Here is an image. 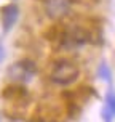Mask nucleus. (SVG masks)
<instances>
[{
  "instance_id": "nucleus-1",
  "label": "nucleus",
  "mask_w": 115,
  "mask_h": 122,
  "mask_svg": "<svg viewBox=\"0 0 115 122\" xmlns=\"http://www.w3.org/2000/svg\"><path fill=\"white\" fill-rule=\"evenodd\" d=\"M78 66L72 60H58L50 71V80L56 85H70L78 79Z\"/></svg>"
},
{
  "instance_id": "nucleus-7",
  "label": "nucleus",
  "mask_w": 115,
  "mask_h": 122,
  "mask_svg": "<svg viewBox=\"0 0 115 122\" xmlns=\"http://www.w3.org/2000/svg\"><path fill=\"white\" fill-rule=\"evenodd\" d=\"M66 26L64 23H61V21H58V23H53V24H50L46 29H43L42 36L45 40H48V42H59L61 37H62V34H64V30H66Z\"/></svg>"
},
{
  "instance_id": "nucleus-6",
  "label": "nucleus",
  "mask_w": 115,
  "mask_h": 122,
  "mask_svg": "<svg viewBox=\"0 0 115 122\" xmlns=\"http://www.w3.org/2000/svg\"><path fill=\"white\" fill-rule=\"evenodd\" d=\"M2 98L6 101H13V103H21V101H27L29 100V92L23 84H10L5 85L2 90Z\"/></svg>"
},
{
  "instance_id": "nucleus-10",
  "label": "nucleus",
  "mask_w": 115,
  "mask_h": 122,
  "mask_svg": "<svg viewBox=\"0 0 115 122\" xmlns=\"http://www.w3.org/2000/svg\"><path fill=\"white\" fill-rule=\"evenodd\" d=\"M101 117H102V121H104V122H112V121L115 119L114 114H112V112H110V111L107 109L106 106H104L102 111H101Z\"/></svg>"
},
{
  "instance_id": "nucleus-4",
  "label": "nucleus",
  "mask_w": 115,
  "mask_h": 122,
  "mask_svg": "<svg viewBox=\"0 0 115 122\" xmlns=\"http://www.w3.org/2000/svg\"><path fill=\"white\" fill-rule=\"evenodd\" d=\"M19 18V6L14 3H8V5L0 8V24H2V30L8 34L13 29V26L16 24V21Z\"/></svg>"
},
{
  "instance_id": "nucleus-5",
  "label": "nucleus",
  "mask_w": 115,
  "mask_h": 122,
  "mask_svg": "<svg viewBox=\"0 0 115 122\" xmlns=\"http://www.w3.org/2000/svg\"><path fill=\"white\" fill-rule=\"evenodd\" d=\"M70 11V0H45V13L51 19H61Z\"/></svg>"
},
{
  "instance_id": "nucleus-9",
  "label": "nucleus",
  "mask_w": 115,
  "mask_h": 122,
  "mask_svg": "<svg viewBox=\"0 0 115 122\" xmlns=\"http://www.w3.org/2000/svg\"><path fill=\"white\" fill-rule=\"evenodd\" d=\"M106 108H107L115 117V90L112 87H110L109 90H107V93H106Z\"/></svg>"
},
{
  "instance_id": "nucleus-11",
  "label": "nucleus",
  "mask_w": 115,
  "mask_h": 122,
  "mask_svg": "<svg viewBox=\"0 0 115 122\" xmlns=\"http://www.w3.org/2000/svg\"><path fill=\"white\" fill-rule=\"evenodd\" d=\"M3 58H5V50H3V45L0 43V63L3 61Z\"/></svg>"
},
{
  "instance_id": "nucleus-3",
  "label": "nucleus",
  "mask_w": 115,
  "mask_h": 122,
  "mask_svg": "<svg viewBox=\"0 0 115 122\" xmlns=\"http://www.w3.org/2000/svg\"><path fill=\"white\" fill-rule=\"evenodd\" d=\"M8 77L16 82V84H27L35 77L37 74V66L32 60H19L16 63H13L11 66L8 67Z\"/></svg>"
},
{
  "instance_id": "nucleus-8",
  "label": "nucleus",
  "mask_w": 115,
  "mask_h": 122,
  "mask_svg": "<svg viewBox=\"0 0 115 122\" xmlns=\"http://www.w3.org/2000/svg\"><path fill=\"white\" fill-rule=\"evenodd\" d=\"M97 76L106 82H112V72H110V67L107 66V63L102 61L99 66H97Z\"/></svg>"
},
{
  "instance_id": "nucleus-2",
  "label": "nucleus",
  "mask_w": 115,
  "mask_h": 122,
  "mask_svg": "<svg viewBox=\"0 0 115 122\" xmlns=\"http://www.w3.org/2000/svg\"><path fill=\"white\" fill-rule=\"evenodd\" d=\"M66 112V104L59 106L58 103H51L48 100H43L34 109L32 116H30V122H61Z\"/></svg>"
}]
</instances>
